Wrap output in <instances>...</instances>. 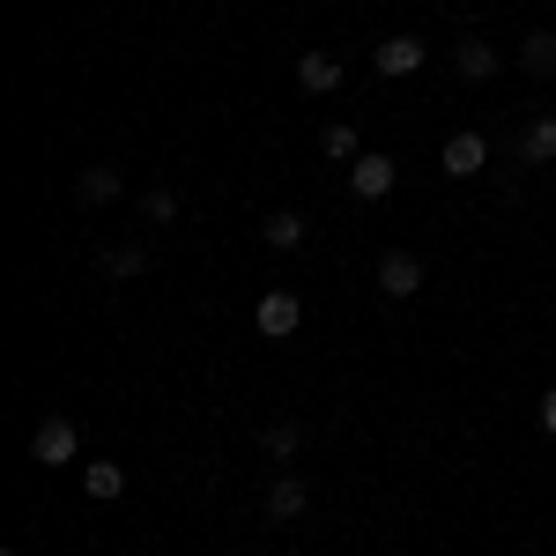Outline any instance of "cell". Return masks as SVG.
Segmentation results:
<instances>
[{"label": "cell", "instance_id": "cell-1", "mask_svg": "<svg viewBox=\"0 0 556 556\" xmlns=\"http://www.w3.org/2000/svg\"><path fill=\"white\" fill-rule=\"evenodd\" d=\"M30 460H38V468H75V460H83V430L67 424V416H45V424L30 430Z\"/></svg>", "mask_w": 556, "mask_h": 556}, {"label": "cell", "instance_id": "cell-2", "mask_svg": "<svg viewBox=\"0 0 556 556\" xmlns=\"http://www.w3.org/2000/svg\"><path fill=\"white\" fill-rule=\"evenodd\" d=\"M253 327L267 334V342H290L304 327V304H298V290H267V298L253 304Z\"/></svg>", "mask_w": 556, "mask_h": 556}, {"label": "cell", "instance_id": "cell-3", "mask_svg": "<svg viewBox=\"0 0 556 556\" xmlns=\"http://www.w3.org/2000/svg\"><path fill=\"white\" fill-rule=\"evenodd\" d=\"M482 164H490V141H482L475 127L445 134V149H438V172H445V178H475Z\"/></svg>", "mask_w": 556, "mask_h": 556}, {"label": "cell", "instance_id": "cell-4", "mask_svg": "<svg viewBox=\"0 0 556 556\" xmlns=\"http://www.w3.org/2000/svg\"><path fill=\"white\" fill-rule=\"evenodd\" d=\"M393 178H401L393 156H356V164H349V193H356V201H386Z\"/></svg>", "mask_w": 556, "mask_h": 556}, {"label": "cell", "instance_id": "cell-5", "mask_svg": "<svg viewBox=\"0 0 556 556\" xmlns=\"http://www.w3.org/2000/svg\"><path fill=\"white\" fill-rule=\"evenodd\" d=\"M379 290H386V298H416V290H424V260L401 253V245L379 253Z\"/></svg>", "mask_w": 556, "mask_h": 556}, {"label": "cell", "instance_id": "cell-6", "mask_svg": "<svg viewBox=\"0 0 556 556\" xmlns=\"http://www.w3.org/2000/svg\"><path fill=\"white\" fill-rule=\"evenodd\" d=\"M424 60H430V45L408 38V30H401V38H386L379 52H371V67H379V75H393V83H401V75H416Z\"/></svg>", "mask_w": 556, "mask_h": 556}, {"label": "cell", "instance_id": "cell-7", "mask_svg": "<svg viewBox=\"0 0 556 556\" xmlns=\"http://www.w3.org/2000/svg\"><path fill=\"white\" fill-rule=\"evenodd\" d=\"M453 67H460V83H490V75L505 67V52H497L490 38H460L453 45Z\"/></svg>", "mask_w": 556, "mask_h": 556}, {"label": "cell", "instance_id": "cell-8", "mask_svg": "<svg viewBox=\"0 0 556 556\" xmlns=\"http://www.w3.org/2000/svg\"><path fill=\"white\" fill-rule=\"evenodd\" d=\"M304 513H312V490L282 468L275 482H267V519H282V527H290V519H304Z\"/></svg>", "mask_w": 556, "mask_h": 556}, {"label": "cell", "instance_id": "cell-9", "mask_svg": "<svg viewBox=\"0 0 556 556\" xmlns=\"http://www.w3.org/2000/svg\"><path fill=\"white\" fill-rule=\"evenodd\" d=\"M119 193H127V186H119L112 164H83V172H75V201H83V208H112Z\"/></svg>", "mask_w": 556, "mask_h": 556}, {"label": "cell", "instance_id": "cell-10", "mask_svg": "<svg viewBox=\"0 0 556 556\" xmlns=\"http://www.w3.org/2000/svg\"><path fill=\"white\" fill-rule=\"evenodd\" d=\"M97 275H104V282H134V275H149V245H97Z\"/></svg>", "mask_w": 556, "mask_h": 556}, {"label": "cell", "instance_id": "cell-11", "mask_svg": "<svg viewBox=\"0 0 556 556\" xmlns=\"http://www.w3.org/2000/svg\"><path fill=\"white\" fill-rule=\"evenodd\" d=\"M298 89L334 97V89H342V60H334V52H304V60H298Z\"/></svg>", "mask_w": 556, "mask_h": 556}, {"label": "cell", "instance_id": "cell-12", "mask_svg": "<svg viewBox=\"0 0 556 556\" xmlns=\"http://www.w3.org/2000/svg\"><path fill=\"white\" fill-rule=\"evenodd\" d=\"M83 490L97 505H112V497H127V468L119 460H83Z\"/></svg>", "mask_w": 556, "mask_h": 556}, {"label": "cell", "instance_id": "cell-13", "mask_svg": "<svg viewBox=\"0 0 556 556\" xmlns=\"http://www.w3.org/2000/svg\"><path fill=\"white\" fill-rule=\"evenodd\" d=\"M519 67H527L534 83H549L556 75V30H527V38H519Z\"/></svg>", "mask_w": 556, "mask_h": 556}, {"label": "cell", "instance_id": "cell-14", "mask_svg": "<svg viewBox=\"0 0 556 556\" xmlns=\"http://www.w3.org/2000/svg\"><path fill=\"white\" fill-rule=\"evenodd\" d=\"M260 245H275V253H298V245H304V215L275 208L267 223H260Z\"/></svg>", "mask_w": 556, "mask_h": 556}, {"label": "cell", "instance_id": "cell-15", "mask_svg": "<svg viewBox=\"0 0 556 556\" xmlns=\"http://www.w3.org/2000/svg\"><path fill=\"white\" fill-rule=\"evenodd\" d=\"M519 164H556V112L519 134Z\"/></svg>", "mask_w": 556, "mask_h": 556}, {"label": "cell", "instance_id": "cell-16", "mask_svg": "<svg viewBox=\"0 0 556 556\" xmlns=\"http://www.w3.org/2000/svg\"><path fill=\"white\" fill-rule=\"evenodd\" d=\"M298 445H304V430L290 424V416H282V424H267V430H260V453H267V460H298Z\"/></svg>", "mask_w": 556, "mask_h": 556}, {"label": "cell", "instance_id": "cell-17", "mask_svg": "<svg viewBox=\"0 0 556 556\" xmlns=\"http://www.w3.org/2000/svg\"><path fill=\"white\" fill-rule=\"evenodd\" d=\"M319 149H327L334 164H356V156H364V141H356V127H349V119H334V127L319 134Z\"/></svg>", "mask_w": 556, "mask_h": 556}, {"label": "cell", "instance_id": "cell-18", "mask_svg": "<svg viewBox=\"0 0 556 556\" xmlns=\"http://www.w3.org/2000/svg\"><path fill=\"white\" fill-rule=\"evenodd\" d=\"M141 223H178V193L172 186H149V193H141Z\"/></svg>", "mask_w": 556, "mask_h": 556}, {"label": "cell", "instance_id": "cell-19", "mask_svg": "<svg viewBox=\"0 0 556 556\" xmlns=\"http://www.w3.org/2000/svg\"><path fill=\"white\" fill-rule=\"evenodd\" d=\"M542 430H549V438H556V386H549V393H542Z\"/></svg>", "mask_w": 556, "mask_h": 556}, {"label": "cell", "instance_id": "cell-20", "mask_svg": "<svg viewBox=\"0 0 556 556\" xmlns=\"http://www.w3.org/2000/svg\"><path fill=\"white\" fill-rule=\"evenodd\" d=\"M0 556H23V549H0Z\"/></svg>", "mask_w": 556, "mask_h": 556}]
</instances>
